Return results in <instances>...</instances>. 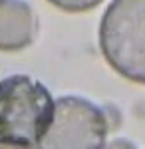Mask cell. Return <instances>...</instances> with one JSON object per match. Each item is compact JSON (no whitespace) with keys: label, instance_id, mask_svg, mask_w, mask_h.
I'll use <instances>...</instances> for the list:
<instances>
[{"label":"cell","instance_id":"cell-1","mask_svg":"<svg viewBox=\"0 0 145 149\" xmlns=\"http://www.w3.org/2000/svg\"><path fill=\"white\" fill-rule=\"evenodd\" d=\"M103 58L123 78L145 84V0H112L100 22Z\"/></svg>","mask_w":145,"mask_h":149},{"label":"cell","instance_id":"cell-2","mask_svg":"<svg viewBox=\"0 0 145 149\" xmlns=\"http://www.w3.org/2000/svg\"><path fill=\"white\" fill-rule=\"evenodd\" d=\"M52 115L54 100L44 84L20 74L0 81V139L38 143Z\"/></svg>","mask_w":145,"mask_h":149},{"label":"cell","instance_id":"cell-3","mask_svg":"<svg viewBox=\"0 0 145 149\" xmlns=\"http://www.w3.org/2000/svg\"><path fill=\"white\" fill-rule=\"evenodd\" d=\"M107 117L103 109L79 95H62L38 149H103Z\"/></svg>","mask_w":145,"mask_h":149},{"label":"cell","instance_id":"cell-4","mask_svg":"<svg viewBox=\"0 0 145 149\" xmlns=\"http://www.w3.org/2000/svg\"><path fill=\"white\" fill-rule=\"evenodd\" d=\"M36 36V18L28 2L2 0L0 2V50L16 52L30 46Z\"/></svg>","mask_w":145,"mask_h":149},{"label":"cell","instance_id":"cell-5","mask_svg":"<svg viewBox=\"0 0 145 149\" xmlns=\"http://www.w3.org/2000/svg\"><path fill=\"white\" fill-rule=\"evenodd\" d=\"M50 2L66 12H86V10L96 8L103 0H50Z\"/></svg>","mask_w":145,"mask_h":149},{"label":"cell","instance_id":"cell-6","mask_svg":"<svg viewBox=\"0 0 145 149\" xmlns=\"http://www.w3.org/2000/svg\"><path fill=\"white\" fill-rule=\"evenodd\" d=\"M103 149H137V147H135V145L131 143V141H129V139L115 137L113 141H109V143H107V145H105Z\"/></svg>","mask_w":145,"mask_h":149},{"label":"cell","instance_id":"cell-7","mask_svg":"<svg viewBox=\"0 0 145 149\" xmlns=\"http://www.w3.org/2000/svg\"><path fill=\"white\" fill-rule=\"evenodd\" d=\"M0 149H34V147H30V145H24V143H14V141L0 139Z\"/></svg>","mask_w":145,"mask_h":149},{"label":"cell","instance_id":"cell-8","mask_svg":"<svg viewBox=\"0 0 145 149\" xmlns=\"http://www.w3.org/2000/svg\"><path fill=\"white\" fill-rule=\"evenodd\" d=\"M0 2H2V0H0Z\"/></svg>","mask_w":145,"mask_h":149}]
</instances>
